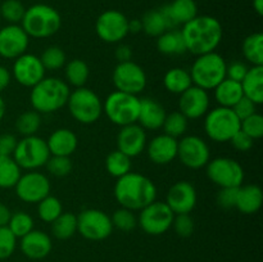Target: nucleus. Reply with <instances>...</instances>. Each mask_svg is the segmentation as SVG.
<instances>
[{
	"mask_svg": "<svg viewBox=\"0 0 263 262\" xmlns=\"http://www.w3.org/2000/svg\"><path fill=\"white\" fill-rule=\"evenodd\" d=\"M5 112H7V104H5L4 99H3V98L0 97V121H2L3 118H4Z\"/></svg>",
	"mask_w": 263,
	"mask_h": 262,
	"instance_id": "nucleus-59",
	"label": "nucleus"
},
{
	"mask_svg": "<svg viewBox=\"0 0 263 262\" xmlns=\"http://www.w3.org/2000/svg\"><path fill=\"white\" fill-rule=\"evenodd\" d=\"M236 194H238V188H220L217 194L218 205L226 210L235 208Z\"/></svg>",
	"mask_w": 263,
	"mask_h": 262,
	"instance_id": "nucleus-49",
	"label": "nucleus"
},
{
	"mask_svg": "<svg viewBox=\"0 0 263 262\" xmlns=\"http://www.w3.org/2000/svg\"><path fill=\"white\" fill-rule=\"evenodd\" d=\"M207 176L220 188H239L244 181V169L236 159L217 157L207 163Z\"/></svg>",
	"mask_w": 263,
	"mask_h": 262,
	"instance_id": "nucleus-12",
	"label": "nucleus"
},
{
	"mask_svg": "<svg viewBox=\"0 0 263 262\" xmlns=\"http://www.w3.org/2000/svg\"><path fill=\"white\" fill-rule=\"evenodd\" d=\"M10 216H12V212L9 208L4 203L0 202V226H7L10 220Z\"/></svg>",
	"mask_w": 263,
	"mask_h": 262,
	"instance_id": "nucleus-56",
	"label": "nucleus"
},
{
	"mask_svg": "<svg viewBox=\"0 0 263 262\" xmlns=\"http://www.w3.org/2000/svg\"><path fill=\"white\" fill-rule=\"evenodd\" d=\"M50 188L48 176L35 170L21 175L14 189L15 194L22 202L37 204L41 199L50 194Z\"/></svg>",
	"mask_w": 263,
	"mask_h": 262,
	"instance_id": "nucleus-16",
	"label": "nucleus"
},
{
	"mask_svg": "<svg viewBox=\"0 0 263 262\" xmlns=\"http://www.w3.org/2000/svg\"><path fill=\"white\" fill-rule=\"evenodd\" d=\"M231 109L234 110V113L238 116V118L241 122L244 118L249 117V116L254 115V113L257 112V104H254V103L252 102V100H249L248 98L243 97L233 108H231Z\"/></svg>",
	"mask_w": 263,
	"mask_h": 262,
	"instance_id": "nucleus-50",
	"label": "nucleus"
},
{
	"mask_svg": "<svg viewBox=\"0 0 263 262\" xmlns=\"http://www.w3.org/2000/svg\"><path fill=\"white\" fill-rule=\"evenodd\" d=\"M171 228H174L175 233L181 238H189L194 233V220L189 213L175 215Z\"/></svg>",
	"mask_w": 263,
	"mask_h": 262,
	"instance_id": "nucleus-48",
	"label": "nucleus"
},
{
	"mask_svg": "<svg viewBox=\"0 0 263 262\" xmlns=\"http://www.w3.org/2000/svg\"><path fill=\"white\" fill-rule=\"evenodd\" d=\"M30 38L21 25H7L0 28V57L15 59L26 53Z\"/></svg>",
	"mask_w": 263,
	"mask_h": 262,
	"instance_id": "nucleus-18",
	"label": "nucleus"
},
{
	"mask_svg": "<svg viewBox=\"0 0 263 262\" xmlns=\"http://www.w3.org/2000/svg\"><path fill=\"white\" fill-rule=\"evenodd\" d=\"M164 89L171 94H182L185 90L189 89L193 85L192 77L187 69L181 67H175L168 69L163 76Z\"/></svg>",
	"mask_w": 263,
	"mask_h": 262,
	"instance_id": "nucleus-31",
	"label": "nucleus"
},
{
	"mask_svg": "<svg viewBox=\"0 0 263 262\" xmlns=\"http://www.w3.org/2000/svg\"><path fill=\"white\" fill-rule=\"evenodd\" d=\"M51 233L59 240H67L77 233V216L72 212H62L51 222Z\"/></svg>",
	"mask_w": 263,
	"mask_h": 262,
	"instance_id": "nucleus-35",
	"label": "nucleus"
},
{
	"mask_svg": "<svg viewBox=\"0 0 263 262\" xmlns=\"http://www.w3.org/2000/svg\"><path fill=\"white\" fill-rule=\"evenodd\" d=\"M20 248L23 256L37 261V259H44L50 254L53 241L45 231L31 230L30 233L21 238Z\"/></svg>",
	"mask_w": 263,
	"mask_h": 262,
	"instance_id": "nucleus-22",
	"label": "nucleus"
},
{
	"mask_svg": "<svg viewBox=\"0 0 263 262\" xmlns=\"http://www.w3.org/2000/svg\"><path fill=\"white\" fill-rule=\"evenodd\" d=\"M263 193L258 185H240L236 194L235 208L244 215H253L262 207Z\"/></svg>",
	"mask_w": 263,
	"mask_h": 262,
	"instance_id": "nucleus-27",
	"label": "nucleus"
},
{
	"mask_svg": "<svg viewBox=\"0 0 263 262\" xmlns=\"http://www.w3.org/2000/svg\"><path fill=\"white\" fill-rule=\"evenodd\" d=\"M45 166L49 174L55 177H64L72 171V161L69 157L50 156Z\"/></svg>",
	"mask_w": 263,
	"mask_h": 262,
	"instance_id": "nucleus-45",
	"label": "nucleus"
},
{
	"mask_svg": "<svg viewBox=\"0 0 263 262\" xmlns=\"http://www.w3.org/2000/svg\"><path fill=\"white\" fill-rule=\"evenodd\" d=\"M21 170L13 157L0 156V189L14 188L22 175Z\"/></svg>",
	"mask_w": 263,
	"mask_h": 262,
	"instance_id": "nucleus-36",
	"label": "nucleus"
},
{
	"mask_svg": "<svg viewBox=\"0 0 263 262\" xmlns=\"http://www.w3.org/2000/svg\"><path fill=\"white\" fill-rule=\"evenodd\" d=\"M253 9L258 15L263 14V0H253Z\"/></svg>",
	"mask_w": 263,
	"mask_h": 262,
	"instance_id": "nucleus-58",
	"label": "nucleus"
},
{
	"mask_svg": "<svg viewBox=\"0 0 263 262\" xmlns=\"http://www.w3.org/2000/svg\"><path fill=\"white\" fill-rule=\"evenodd\" d=\"M62 26V17L58 10L51 5L33 4L26 8L21 21V27L25 30L28 38L46 39L55 35Z\"/></svg>",
	"mask_w": 263,
	"mask_h": 262,
	"instance_id": "nucleus-4",
	"label": "nucleus"
},
{
	"mask_svg": "<svg viewBox=\"0 0 263 262\" xmlns=\"http://www.w3.org/2000/svg\"><path fill=\"white\" fill-rule=\"evenodd\" d=\"M187 125H189V120L180 110H176V112H171L166 115L162 128L164 130V134L177 139L180 136L185 135L187 130Z\"/></svg>",
	"mask_w": 263,
	"mask_h": 262,
	"instance_id": "nucleus-39",
	"label": "nucleus"
},
{
	"mask_svg": "<svg viewBox=\"0 0 263 262\" xmlns=\"http://www.w3.org/2000/svg\"><path fill=\"white\" fill-rule=\"evenodd\" d=\"M115 55L116 59L118 61V63H120V62H127L131 61V58H133V50H131V48L128 45L120 44V45L117 46V49H116Z\"/></svg>",
	"mask_w": 263,
	"mask_h": 262,
	"instance_id": "nucleus-54",
	"label": "nucleus"
},
{
	"mask_svg": "<svg viewBox=\"0 0 263 262\" xmlns=\"http://www.w3.org/2000/svg\"><path fill=\"white\" fill-rule=\"evenodd\" d=\"M12 157L21 169L35 171L45 166L50 157V152L46 140L37 135H31L23 136L21 140H18Z\"/></svg>",
	"mask_w": 263,
	"mask_h": 262,
	"instance_id": "nucleus-9",
	"label": "nucleus"
},
{
	"mask_svg": "<svg viewBox=\"0 0 263 262\" xmlns=\"http://www.w3.org/2000/svg\"><path fill=\"white\" fill-rule=\"evenodd\" d=\"M62 212H63L62 202L54 195L49 194L37 203V215L44 222L51 223Z\"/></svg>",
	"mask_w": 263,
	"mask_h": 262,
	"instance_id": "nucleus-38",
	"label": "nucleus"
},
{
	"mask_svg": "<svg viewBox=\"0 0 263 262\" xmlns=\"http://www.w3.org/2000/svg\"><path fill=\"white\" fill-rule=\"evenodd\" d=\"M240 130V120L231 108L217 107L208 110L204 118V131L216 143H226Z\"/></svg>",
	"mask_w": 263,
	"mask_h": 262,
	"instance_id": "nucleus-8",
	"label": "nucleus"
},
{
	"mask_svg": "<svg viewBox=\"0 0 263 262\" xmlns=\"http://www.w3.org/2000/svg\"><path fill=\"white\" fill-rule=\"evenodd\" d=\"M25 12V5L20 0H4L0 4V18L9 25H20Z\"/></svg>",
	"mask_w": 263,
	"mask_h": 262,
	"instance_id": "nucleus-43",
	"label": "nucleus"
},
{
	"mask_svg": "<svg viewBox=\"0 0 263 262\" xmlns=\"http://www.w3.org/2000/svg\"><path fill=\"white\" fill-rule=\"evenodd\" d=\"M143 31V26H141V21L138 18L134 20H128V33H138Z\"/></svg>",
	"mask_w": 263,
	"mask_h": 262,
	"instance_id": "nucleus-57",
	"label": "nucleus"
},
{
	"mask_svg": "<svg viewBox=\"0 0 263 262\" xmlns=\"http://www.w3.org/2000/svg\"><path fill=\"white\" fill-rule=\"evenodd\" d=\"M177 143L179 140L167 134L157 135L146 144L148 157L156 164H168L177 158Z\"/></svg>",
	"mask_w": 263,
	"mask_h": 262,
	"instance_id": "nucleus-23",
	"label": "nucleus"
},
{
	"mask_svg": "<svg viewBox=\"0 0 263 262\" xmlns=\"http://www.w3.org/2000/svg\"><path fill=\"white\" fill-rule=\"evenodd\" d=\"M50 156L71 157L79 146V138L69 128H57L46 140Z\"/></svg>",
	"mask_w": 263,
	"mask_h": 262,
	"instance_id": "nucleus-25",
	"label": "nucleus"
},
{
	"mask_svg": "<svg viewBox=\"0 0 263 262\" xmlns=\"http://www.w3.org/2000/svg\"><path fill=\"white\" fill-rule=\"evenodd\" d=\"M240 130L251 136L253 140L261 139L263 136V117L256 112L254 115L244 118L240 122Z\"/></svg>",
	"mask_w": 263,
	"mask_h": 262,
	"instance_id": "nucleus-46",
	"label": "nucleus"
},
{
	"mask_svg": "<svg viewBox=\"0 0 263 262\" xmlns=\"http://www.w3.org/2000/svg\"><path fill=\"white\" fill-rule=\"evenodd\" d=\"M113 229L110 216L102 210L86 208L77 216V231L87 240H104L110 236Z\"/></svg>",
	"mask_w": 263,
	"mask_h": 262,
	"instance_id": "nucleus-10",
	"label": "nucleus"
},
{
	"mask_svg": "<svg viewBox=\"0 0 263 262\" xmlns=\"http://www.w3.org/2000/svg\"><path fill=\"white\" fill-rule=\"evenodd\" d=\"M166 204L175 215L190 213L198 202V194L194 185L189 181H177L168 189L166 195Z\"/></svg>",
	"mask_w": 263,
	"mask_h": 262,
	"instance_id": "nucleus-19",
	"label": "nucleus"
},
{
	"mask_svg": "<svg viewBox=\"0 0 263 262\" xmlns=\"http://www.w3.org/2000/svg\"><path fill=\"white\" fill-rule=\"evenodd\" d=\"M17 138L12 134H2L0 135V156H13L15 146H17Z\"/></svg>",
	"mask_w": 263,
	"mask_h": 262,
	"instance_id": "nucleus-53",
	"label": "nucleus"
},
{
	"mask_svg": "<svg viewBox=\"0 0 263 262\" xmlns=\"http://www.w3.org/2000/svg\"><path fill=\"white\" fill-rule=\"evenodd\" d=\"M40 61L46 71H55V69H61L66 66L67 57L63 49L53 45L49 46L43 51Z\"/></svg>",
	"mask_w": 263,
	"mask_h": 262,
	"instance_id": "nucleus-42",
	"label": "nucleus"
},
{
	"mask_svg": "<svg viewBox=\"0 0 263 262\" xmlns=\"http://www.w3.org/2000/svg\"><path fill=\"white\" fill-rule=\"evenodd\" d=\"M64 81L74 87H82L90 76L89 64L82 59H72L64 66Z\"/></svg>",
	"mask_w": 263,
	"mask_h": 262,
	"instance_id": "nucleus-33",
	"label": "nucleus"
},
{
	"mask_svg": "<svg viewBox=\"0 0 263 262\" xmlns=\"http://www.w3.org/2000/svg\"><path fill=\"white\" fill-rule=\"evenodd\" d=\"M113 194L121 207L136 212L156 200L157 188L145 175L130 171L118 177Z\"/></svg>",
	"mask_w": 263,
	"mask_h": 262,
	"instance_id": "nucleus-2",
	"label": "nucleus"
},
{
	"mask_svg": "<svg viewBox=\"0 0 263 262\" xmlns=\"http://www.w3.org/2000/svg\"><path fill=\"white\" fill-rule=\"evenodd\" d=\"M7 226L15 238L21 239L31 230H33V218L25 211H18V212L12 213Z\"/></svg>",
	"mask_w": 263,
	"mask_h": 262,
	"instance_id": "nucleus-41",
	"label": "nucleus"
},
{
	"mask_svg": "<svg viewBox=\"0 0 263 262\" xmlns=\"http://www.w3.org/2000/svg\"><path fill=\"white\" fill-rule=\"evenodd\" d=\"M226 61L216 51L200 54L192 64L189 73L193 85L204 90H213L226 79Z\"/></svg>",
	"mask_w": 263,
	"mask_h": 262,
	"instance_id": "nucleus-5",
	"label": "nucleus"
},
{
	"mask_svg": "<svg viewBox=\"0 0 263 262\" xmlns=\"http://www.w3.org/2000/svg\"><path fill=\"white\" fill-rule=\"evenodd\" d=\"M139 109L140 99L138 95L127 94L118 90L110 92L103 102V113L110 122L120 127L138 122Z\"/></svg>",
	"mask_w": 263,
	"mask_h": 262,
	"instance_id": "nucleus-7",
	"label": "nucleus"
},
{
	"mask_svg": "<svg viewBox=\"0 0 263 262\" xmlns=\"http://www.w3.org/2000/svg\"><path fill=\"white\" fill-rule=\"evenodd\" d=\"M112 80L116 90L133 95L143 92L148 82L143 67L133 61L120 62L113 69Z\"/></svg>",
	"mask_w": 263,
	"mask_h": 262,
	"instance_id": "nucleus-13",
	"label": "nucleus"
},
{
	"mask_svg": "<svg viewBox=\"0 0 263 262\" xmlns=\"http://www.w3.org/2000/svg\"><path fill=\"white\" fill-rule=\"evenodd\" d=\"M46 69L44 68L40 57L31 53H25L14 59L12 67V77L25 87H33L45 77Z\"/></svg>",
	"mask_w": 263,
	"mask_h": 262,
	"instance_id": "nucleus-17",
	"label": "nucleus"
},
{
	"mask_svg": "<svg viewBox=\"0 0 263 262\" xmlns=\"http://www.w3.org/2000/svg\"><path fill=\"white\" fill-rule=\"evenodd\" d=\"M146 131L139 123L122 126L117 134V149L130 158L138 157L146 148Z\"/></svg>",
	"mask_w": 263,
	"mask_h": 262,
	"instance_id": "nucleus-21",
	"label": "nucleus"
},
{
	"mask_svg": "<svg viewBox=\"0 0 263 262\" xmlns=\"http://www.w3.org/2000/svg\"><path fill=\"white\" fill-rule=\"evenodd\" d=\"M241 89L243 95L254 104L263 103V66H252L243 79Z\"/></svg>",
	"mask_w": 263,
	"mask_h": 262,
	"instance_id": "nucleus-28",
	"label": "nucleus"
},
{
	"mask_svg": "<svg viewBox=\"0 0 263 262\" xmlns=\"http://www.w3.org/2000/svg\"><path fill=\"white\" fill-rule=\"evenodd\" d=\"M210 95L207 90L192 85L180 94L179 110L187 120H198L207 115L210 110Z\"/></svg>",
	"mask_w": 263,
	"mask_h": 262,
	"instance_id": "nucleus-20",
	"label": "nucleus"
},
{
	"mask_svg": "<svg viewBox=\"0 0 263 262\" xmlns=\"http://www.w3.org/2000/svg\"><path fill=\"white\" fill-rule=\"evenodd\" d=\"M12 81V73L4 66H0V92L4 91Z\"/></svg>",
	"mask_w": 263,
	"mask_h": 262,
	"instance_id": "nucleus-55",
	"label": "nucleus"
},
{
	"mask_svg": "<svg viewBox=\"0 0 263 262\" xmlns=\"http://www.w3.org/2000/svg\"><path fill=\"white\" fill-rule=\"evenodd\" d=\"M17 238L13 235L8 226H0V259H7L14 253Z\"/></svg>",
	"mask_w": 263,
	"mask_h": 262,
	"instance_id": "nucleus-47",
	"label": "nucleus"
},
{
	"mask_svg": "<svg viewBox=\"0 0 263 262\" xmlns=\"http://www.w3.org/2000/svg\"><path fill=\"white\" fill-rule=\"evenodd\" d=\"M0 20H2V18H0Z\"/></svg>",
	"mask_w": 263,
	"mask_h": 262,
	"instance_id": "nucleus-60",
	"label": "nucleus"
},
{
	"mask_svg": "<svg viewBox=\"0 0 263 262\" xmlns=\"http://www.w3.org/2000/svg\"><path fill=\"white\" fill-rule=\"evenodd\" d=\"M177 158L190 170L203 169L211 161L210 146L200 136H182L177 143Z\"/></svg>",
	"mask_w": 263,
	"mask_h": 262,
	"instance_id": "nucleus-15",
	"label": "nucleus"
},
{
	"mask_svg": "<svg viewBox=\"0 0 263 262\" xmlns=\"http://www.w3.org/2000/svg\"><path fill=\"white\" fill-rule=\"evenodd\" d=\"M66 105L72 117L82 125L95 123L103 115V102L99 95L85 86L71 91Z\"/></svg>",
	"mask_w": 263,
	"mask_h": 262,
	"instance_id": "nucleus-6",
	"label": "nucleus"
},
{
	"mask_svg": "<svg viewBox=\"0 0 263 262\" xmlns=\"http://www.w3.org/2000/svg\"><path fill=\"white\" fill-rule=\"evenodd\" d=\"M139 212L140 213L138 216V225L144 233L153 236L162 235L168 231L175 217L171 208L166 204V202L161 200H154Z\"/></svg>",
	"mask_w": 263,
	"mask_h": 262,
	"instance_id": "nucleus-11",
	"label": "nucleus"
},
{
	"mask_svg": "<svg viewBox=\"0 0 263 262\" xmlns=\"http://www.w3.org/2000/svg\"><path fill=\"white\" fill-rule=\"evenodd\" d=\"M248 69L249 67L246 63H243V62H233V63L226 66V77L234 80V81L241 82L244 77H246Z\"/></svg>",
	"mask_w": 263,
	"mask_h": 262,
	"instance_id": "nucleus-51",
	"label": "nucleus"
},
{
	"mask_svg": "<svg viewBox=\"0 0 263 262\" xmlns=\"http://www.w3.org/2000/svg\"><path fill=\"white\" fill-rule=\"evenodd\" d=\"M213 90H215V99L218 103V107L233 108L244 97L240 82L234 81L228 77L222 80Z\"/></svg>",
	"mask_w": 263,
	"mask_h": 262,
	"instance_id": "nucleus-29",
	"label": "nucleus"
},
{
	"mask_svg": "<svg viewBox=\"0 0 263 262\" xmlns=\"http://www.w3.org/2000/svg\"><path fill=\"white\" fill-rule=\"evenodd\" d=\"M105 170L110 176L118 177L128 174L131 171V158L118 149L110 152L105 158Z\"/></svg>",
	"mask_w": 263,
	"mask_h": 262,
	"instance_id": "nucleus-37",
	"label": "nucleus"
},
{
	"mask_svg": "<svg viewBox=\"0 0 263 262\" xmlns=\"http://www.w3.org/2000/svg\"><path fill=\"white\" fill-rule=\"evenodd\" d=\"M71 90L64 80L58 77H44L31 87L30 102L37 113H53L67 104Z\"/></svg>",
	"mask_w": 263,
	"mask_h": 262,
	"instance_id": "nucleus-3",
	"label": "nucleus"
},
{
	"mask_svg": "<svg viewBox=\"0 0 263 262\" xmlns=\"http://www.w3.org/2000/svg\"><path fill=\"white\" fill-rule=\"evenodd\" d=\"M166 115V109L161 103L152 98H143L140 99V109L136 123H139L144 130H159L163 126Z\"/></svg>",
	"mask_w": 263,
	"mask_h": 262,
	"instance_id": "nucleus-24",
	"label": "nucleus"
},
{
	"mask_svg": "<svg viewBox=\"0 0 263 262\" xmlns=\"http://www.w3.org/2000/svg\"><path fill=\"white\" fill-rule=\"evenodd\" d=\"M157 49L164 55H180L186 53V46L181 31L176 28L164 31L157 38Z\"/></svg>",
	"mask_w": 263,
	"mask_h": 262,
	"instance_id": "nucleus-30",
	"label": "nucleus"
},
{
	"mask_svg": "<svg viewBox=\"0 0 263 262\" xmlns=\"http://www.w3.org/2000/svg\"><path fill=\"white\" fill-rule=\"evenodd\" d=\"M110 220H112L113 228L121 231H131L138 226V217L135 212L123 207L116 210Z\"/></svg>",
	"mask_w": 263,
	"mask_h": 262,
	"instance_id": "nucleus-44",
	"label": "nucleus"
},
{
	"mask_svg": "<svg viewBox=\"0 0 263 262\" xmlns=\"http://www.w3.org/2000/svg\"><path fill=\"white\" fill-rule=\"evenodd\" d=\"M181 35L184 38L186 51L200 54L215 51L222 41V25L212 15H197L182 26Z\"/></svg>",
	"mask_w": 263,
	"mask_h": 262,
	"instance_id": "nucleus-1",
	"label": "nucleus"
},
{
	"mask_svg": "<svg viewBox=\"0 0 263 262\" xmlns=\"http://www.w3.org/2000/svg\"><path fill=\"white\" fill-rule=\"evenodd\" d=\"M241 51L252 66H263V33L254 32L247 36L241 45Z\"/></svg>",
	"mask_w": 263,
	"mask_h": 262,
	"instance_id": "nucleus-34",
	"label": "nucleus"
},
{
	"mask_svg": "<svg viewBox=\"0 0 263 262\" xmlns=\"http://www.w3.org/2000/svg\"><path fill=\"white\" fill-rule=\"evenodd\" d=\"M95 32L104 43H121L128 35V18L120 10H105L97 18Z\"/></svg>",
	"mask_w": 263,
	"mask_h": 262,
	"instance_id": "nucleus-14",
	"label": "nucleus"
},
{
	"mask_svg": "<svg viewBox=\"0 0 263 262\" xmlns=\"http://www.w3.org/2000/svg\"><path fill=\"white\" fill-rule=\"evenodd\" d=\"M164 15L170 23V27L187 23L198 15V7L194 0H174L170 4L162 7Z\"/></svg>",
	"mask_w": 263,
	"mask_h": 262,
	"instance_id": "nucleus-26",
	"label": "nucleus"
},
{
	"mask_svg": "<svg viewBox=\"0 0 263 262\" xmlns=\"http://www.w3.org/2000/svg\"><path fill=\"white\" fill-rule=\"evenodd\" d=\"M141 26H143V31L148 36H153V38H158L159 35L167 30H171L170 23L167 21V17L164 15L162 8L159 9H152L148 10L145 14L141 18Z\"/></svg>",
	"mask_w": 263,
	"mask_h": 262,
	"instance_id": "nucleus-32",
	"label": "nucleus"
},
{
	"mask_svg": "<svg viewBox=\"0 0 263 262\" xmlns=\"http://www.w3.org/2000/svg\"><path fill=\"white\" fill-rule=\"evenodd\" d=\"M230 143H231V145L236 149V151L248 152V151H251L252 146H253L254 140L251 138V136L247 135L244 131L239 130L238 133H236L235 135L231 138Z\"/></svg>",
	"mask_w": 263,
	"mask_h": 262,
	"instance_id": "nucleus-52",
	"label": "nucleus"
},
{
	"mask_svg": "<svg viewBox=\"0 0 263 262\" xmlns=\"http://www.w3.org/2000/svg\"><path fill=\"white\" fill-rule=\"evenodd\" d=\"M41 126V116L36 110H26L15 120V128L23 136L36 135Z\"/></svg>",
	"mask_w": 263,
	"mask_h": 262,
	"instance_id": "nucleus-40",
	"label": "nucleus"
}]
</instances>
